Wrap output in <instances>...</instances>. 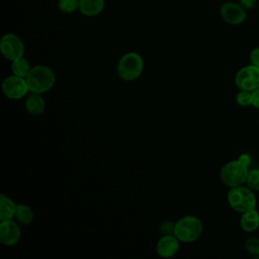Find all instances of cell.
<instances>
[{"label":"cell","mask_w":259,"mask_h":259,"mask_svg":"<svg viewBox=\"0 0 259 259\" xmlns=\"http://www.w3.org/2000/svg\"><path fill=\"white\" fill-rule=\"evenodd\" d=\"M25 80L29 92L42 94L53 88L56 82V75L50 67L46 65H36L31 67Z\"/></svg>","instance_id":"cell-1"},{"label":"cell","mask_w":259,"mask_h":259,"mask_svg":"<svg viewBox=\"0 0 259 259\" xmlns=\"http://www.w3.org/2000/svg\"><path fill=\"white\" fill-rule=\"evenodd\" d=\"M203 232L201 220L195 215H185L174 224L173 234L183 243H192L200 238Z\"/></svg>","instance_id":"cell-2"},{"label":"cell","mask_w":259,"mask_h":259,"mask_svg":"<svg viewBox=\"0 0 259 259\" xmlns=\"http://www.w3.org/2000/svg\"><path fill=\"white\" fill-rule=\"evenodd\" d=\"M227 200L231 208L239 213L256 208L257 198L252 189L247 185L231 187L227 194Z\"/></svg>","instance_id":"cell-3"},{"label":"cell","mask_w":259,"mask_h":259,"mask_svg":"<svg viewBox=\"0 0 259 259\" xmlns=\"http://www.w3.org/2000/svg\"><path fill=\"white\" fill-rule=\"evenodd\" d=\"M144 70V60L142 56L135 52H130L121 56L117 63L116 71L120 79L134 81L138 79Z\"/></svg>","instance_id":"cell-4"},{"label":"cell","mask_w":259,"mask_h":259,"mask_svg":"<svg viewBox=\"0 0 259 259\" xmlns=\"http://www.w3.org/2000/svg\"><path fill=\"white\" fill-rule=\"evenodd\" d=\"M249 172V167L242 164L238 159L227 162L220 171V178L223 184L231 187L243 185Z\"/></svg>","instance_id":"cell-5"},{"label":"cell","mask_w":259,"mask_h":259,"mask_svg":"<svg viewBox=\"0 0 259 259\" xmlns=\"http://www.w3.org/2000/svg\"><path fill=\"white\" fill-rule=\"evenodd\" d=\"M24 50V44L18 35L8 32L1 37L0 51L6 60L12 62L23 57Z\"/></svg>","instance_id":"cell-6"},{"label":"cell","mask_w":259,"mask_h":259,"mask_svg":"<svg viewBox=\"0 0 259 259\" xmlns=\"http://www.w3.org/2000/svg\"><path fill=\"white\" fill-rule=\"evenodd\" d=\"M235 84L240 90L252 92L259 87V68L252 64L242 67L235 75Z\"/></svg>","instance_id":"cell-7"},{"label":"cell","mask_w":259,"mask_h":259,"mask_svg":"<svg viewBox=\"0 0 259 259\" xmlns=\"http://www.w3.org/2000/svg\"><path fill=\"white\" fill-rule=\"evenodd\" d=\"M2 91L8 99L19 100L29 92L25 78L10 75L2 81Z\"/></svg>","instance_id":"cell-8"},{"label":"cell","mask_w":259,"mask_h":259,"mask_svg":"<svg viewBox=\"0 0 259 259\" xmlns=\"http://www.w3.org/2000/svg\"><path fill=\"white\" fill-rule=\"evenodd\" d=\"M220 14L225 22L231 25H239L243 23L247 18L246 9L243 8L240 3L225 2L220 8Z\"/></svg>","instance_id":"cell-9"},{"label":"cell","mask_w":259,"mask_h":259,"mask_svg":"<svg viewBox=\"0 0 259 259\" xmlns=\"http://www.w3.org/2000/svg\"><path fill=\"white\" fill-rule=\"evenodd\" d=\"M20 239V229L13 220L0 222V242L4 246H14Z\"/></svg>","instance_id":"cell-10"},{"label":"cell","mask_w":259,"mask_h":259,"mask_svg":"<svg viewBox=\"0 0 259 259\" xmlns=\"http://www.w3.org/2000/svg\"><path fill=\"white\" fill-rule=\"evenodd\" d=\"M179 240L174 234L163 235L157 242L156 251L161 258H172L179 251Z\"/></svg>","instance_id":"cell-11"},{"label":"cell","mask_w":259,"mask_h":259,"mask_svg":"<svg viewBox=\"0 0 259 259\" xmlns=\"http://www.w3.org/2000/svg\"><path fill=\"white\" fill-rule=\"evenodd\" d=\"M24 107L30 115H40L46 108V102L41 94L30 92L25 98Z\"/></svg>","instance_id":"cell-12"},{"label":"cell","mask_w":259,"mask_h":259,"mask_svg":"<svg viewBox=\"0 0 259 259\" xmlns=\"http://www.w3.org/2000/svg\"><path fill=\"white\" fill-rule=\"evenodd\" d=\"M240 227L246 233H253L259 228V211L256 208L241 213Z\"/></svg>","instance_id":"cell-13"},{"label":"cell","mask_w":259,"mask_h":259,"mask_svg":"<svg viewBox=\"0 0 259 259\" xmlns=\"http://www.w3.org/2000/svg\"><path fill=\"white\" fill-rule=\"evenodd\" d=\"M105 6V0H79V11L85 16L100 14Z\"/></svg>","instance_id":"cell-14"},{"label":"cell","mask_w":259,"mask_h":259,"mask_svg":"<svg viewBox=\"0 0 259 259\" xmlns=\"http://www.w3.org/2000/svg\"><path fill=\"white\" fill-rule=\"evenodd\" d=\"M17 204L7 195L0 194V222L12 220L15 217Z\"/></svg>","instance_id":"cell-15"},{"label":"cell","mask_w":259,"mask_h":259,"mask_svg":"<svg viewBox=\"0 0 259 259\" xmlns=\"http://www.w3.org/2000/svg\"><path fill=\"white\" fill-rule=\"evenodd\" d=\"M14 218L21 225H29L30 223H32L34 215H33L32 209L28 205L19 203L17 204Z\"/></svg>","instance_id":"cell-16"},{"label":"cell","mask_w":259,"mask_h":259,"mask_svg":"<svg viewBox=\"0 0 259 259\" xmlns=\"http://www.w3.org/2000/svg\"><path fill=\"white\" fill-rule=\"evenodd\" d=\"M30 69H31V67H30L28 61L24 57H21L19 59L12 61L11 72L13 75L25 78L27 76V74L29 73Z\"/></svg>","instance_id":"cell-17"},{"label":"cell","mask_w":259,"mask_h":259,"mask_svg":"<svg viewBox=\"0 0 259 259\" xmlns=\"http://www.w3.org/2000/svg\"><path fill=\"white\" fill-rule=\"evenodd\" d=\"M58 8L65 14H72L79 10V0H58Z\"/></svg>","instance_id":"cell-18"},{"label":"cell","mask_w":259,"mask_h":259,"mask_svg":"<svg viewBox=\"0 0 259 259\" xmlns=\"http://www.w3.org/2000/svg\"><path fill=\"white\" fill-rule=\"evenodd\" d=\"M245 184L254 192L259 191V168L249 169Z\"/></svg>","instance_id":"cell-19"},{"label":"cell","mask_w":259,"mask_h":259,"mask_svg":"<svg viewBox=\"0 0 259 259\" xmlns=\"http://www.w3.org/2000/svg\"><path fill=\"white\" fill-rule=\"evenodd\" d=\"M244 245L246 251L250 255L254 257H259V238L250 237L245 241Z\"/></svg>","instance_id":"cell-20"},{"label":"cell","mask_w":259,"mask_h":259,"mask_svg":"<svg viewBox=\"0 0 259 259\" xmlns=\"http://www.w3.org/2000/svg\"><path fill=\"white\" fill-rule=\"evenodd\" d=\"M236 102L242 107H248L252 105V92L240 90L236 95Z\"/></svg>","instance_id":"cell-21"},{"label":"cell","mask_w":259,"mask_h":259,"mask_svg":"<svg viewBox=\"0 0 259 259\" xmlns=\"http://www.w3.org/2000/svg\"><path fill=\"white\" fill-rule=\"evenodd\" d=\"M249 59H250V63L253 66L259 68V47L252 49L249 55Z\"/></svg>","instance_id":"cell-22"},{"label":"cell","mask_w":259,"mask_h":259,"mask_svg":"<svg viewBox=\"0 0 259 259\" xmlns=\"http://www.w3.org/2000/svg\"><path fill=\"white\" fill-rule=\"evenodd\" d=\"M161 232L163 233V235H169V234H173L174 232V224H171L169 222H164L161 225L160 228Z\"/></svg>","instance_id":"cell-23"},{"label":"cell","mask_w":259,"mask_h":259,"mask_svg":"<svg viewBox=\"0 0 259 259\" xmlns=\"http://www.w3.org/2000/svg\"><path fill=\"white\" fill-rule=\"evenodd\" d=\"M239 3L243 8H245L246 10H249L255 7L257 0H239Z\"/></svg>","instance_id":"cell-24"},{"label":"cell","mask_w":259,"mask_h":259,"mask_svg":"<svg viewBox=\"0 0 259 259\" xmlns=\"http://www.w3.org/2000/svg\"><path fill=\"white\" fill-rule=\"evenodd\" d=\"M252 106L259 109V87L252 91Z\"/></svg>","instance_id":"cell-25"},{"label":"cell","mask_w":259,"mask_h":259,"mask_svg":"<svg viewBox=\"0 0 259 259\" xmlns=\"http://www.w3.org/2000/svg\"><path fill=\"white\" fill-rule=\"evenodd\" d=\"M238 160H239L242 164H244V165H246V166H248V167H249V165H250V163H251V157H250L248 154H242V155H240L239 158H238Z\"/></svg>","instance_id":"cell-26"}]
</instances>
